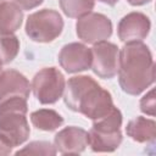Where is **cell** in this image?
I'll return each instance as SVG.
<instances>
[{"instance_id":"cell-4","label":"cell","mask_w":156,"mask_h":156,"mask_svg":"<svg viewBox=\"0 0 156 156\" xmlns=\"http://www.w3.org/2000/svg\"><path fill=\"white\" fill-rule=\"evenodd\" d=\"M122 113L117 107L105 117L93 121L88 132L89 145L94 152H112L122 143Z\"/></svg>"},{"instance_id":"cell-2","label":"cell","mask_w":156,"mask_h":156,"mask_svg":"<svg viewBox=\"0 0 156 156\" xmlns=\"http://www.w3.org/2000/svg\"><path fill=\"white\" fill-rule=\"evenodd\" d=\"M67 107L91 121L108 115L115 107L111 94L89 76H74L68 79L63 91Z\"/></svg>"},{"instance_id":"cell-9","label":"cell","mask_w":156,"mask_h":156,"mask_svg":"<svg viewBox=\"0 0 156 156\" xmlns=\"http://www.w3.org/2000/svg\"><path fill=\"white\" fill-rule=\"evenodd\" d=\"M58 62L67 73L87 71L91 66V49L82 43L66 44L58 54Z\"/></svg>"},{"instance_id":"cell-20","label":"cell","mask_w":156,"mask_h":156,"mask_svg":"<svg viewBox=\"0 0 156 156\" xmlns=\"http://www.w3.org/2000/svg\"><path fill=\"white\" fill-rule=\"evenodd\" d=\"M12 1L17 4L22 10H32L43 2V0H12Z\"/></svg>"},{"instance_id":"cell-21","label":"cell","mask_w":156,"mask_h":156,"mask_svg":"<svg viewBox=\"0 0 156 156\" xmlns=\"http://www.w3.org/2000/svg\"><path fill=\"white\" fill-rule=\"evenodd\" d=\"M13 146L0 134V156H5V155H10L12 152Z\"/></svg>"},{"instance_id":"cell-6","label":"cell","mask_w":156,"mask_h":156,"mask_svg":"<svg viewBox=\"0 0 156 156\" xmlns=\"http://www.w3.org/2000/svg\"><path fill=\"white\" fill-rule=\"evenodd\" d=\"M66 80L62 72L56 67H45L33 78L30 88L34 96L43 105H51L63 95Z\"/></svg>"},{"instance_id":"cell-24","label":"cell","mask_w":156,"mask_h":156,"mask_svg":"<svg viewBox=\"0 0 156 156\" xmlns=\"http://www.w3.org/2000/svg\"><path fill=\"white\" fill-rule=\"evenodd\" d=\"M1 66H2V65H0V73L2 72V68H1Z\"/></svg>"},{"instance_id":"cell-7","label":"cell","mask_w":156,"mask_h":156,"mask_svg":"<svg viewBox=\"0 0 156 156\" xmlns=\"http://www.w3.org/2000/svg\"><path fill=\"white\" fill-rule=\"evenodd\" d=\"M76 32L82 41L94 45L99 41L107 40L111 37L112 22L102 13L89 12L78 18Z\"/></svg>"},{"instance_id":"cell-1","label":"cell","mask_w":156,"mask_h":156,"mask_svg":"<svg viewBox=\"0 0 156 156\" xmlns=\"http://www.w3.org/2000/svg\"><path fill=\"white\" fill-rule=\"evenodd\" d=\"M118 83L129 95H139L155 82V63L147 45L126 43L119 50Z\"/></svg>"},{"instance_id":"cell-8","label":"cell","mask_w":156,"mask_h":156,"mask_svg":"<svg viewBox=\"0 0 156 156\" xmlns=\"http://www.w3.org/2000/svg\"><path fill=\"white\" fill-rule=\"evenodd\" d=\"M119 48L107 40L99 41L91 48V66L93 72L104 79L113 78L118 72Z\"/></svg>"},{"instance_id":"cell-13","label":"cell","mask_w":156,"mask_h":156,"mask_svg":"<svg viewBox=\"0 0 156 156\" xmlns=\"http://www.w3.org/2000/svg\"><path fill=\"white\" fill-rule=\"evenodd\" d=\"M126 133L136 143H152L156 138V122L139 116L128 122Z\"/></svg>"},{"instance_id":"cell-12","label":"cell","mask_w":156,"mask_h":156,"mask_svg":"<svg viewBox=\"0 0 156 156\" xmlns=\"http://www.w3.org/2000/svg\"><path fill=\"white\" fill-rule=\"evenodd\" d=\"M30 93L29 80L16 69H6L0 73V104L12 98L28 99Z\"/></svg>"},{"instance_id":"cell-23","label":"cell","mask_w":156,"mask_h":156,"mask_svg":"<svg viewBox=\"0 0 156 156\" xmlns=\"http://www.w3.org/2000/svg\"><path fill=\"white\" fill-rule=\"evenodd\" d=\"M98 1H100L102 4H106V5H110V6H115L118 2V0H98Z\"/></svg>"},{"instance_id":"cell-17","label":"cell","mask_w":156,"mask_h":156,"mask_svg":"<svg viewBox=\"0 0 156 156\" xmlns=\"http://www.w3.org/2000/svg\"><path fill=\"white\" fill-rule=\"evenodd\" d=\"M60 7L67 17L79 18L94 9V0H58Z\"/></svg>"},{"instance_id":"cell-19","label":"cell","mask_w":156,"mask_h":156,"mask_svg":"<svg viewBox=\"0 0 156 156\" xmlns=\"http://www.w3.org/2000/svg\"><path fill=\"white\" fill-rule=\"evenodd\" d=\"M156 105H155V90L151 89L146 95H144L140 100V110L149 115V116H155L156 111Z\"/></svg>"},{"instance_id":"cell-25","label":"cell","mask_w":156,"mask_h":156,"mask_svg":"<svg viewBox=\"0 0 156 156\" xmlns=\"http://www.w3.org/2000/svg\"><path fill=\"white\" fill-rule=\"evenodd\" d=\"M2 1H4V0H0V2H2Z\"/></svg>"},{"instance_id":"cell-15","label":"cell","mask_w":156,"mask_h":156,"mask_svg":"<svg viewBox=\"0 0 156 156\" xmlns=\"http://www.w3.org/2000/svg\"><path fill=\"white\" fill-rule=\"evenodd\" d=\"M32 124L40 130L52 132L63 124V117L51 108H40L30 113Z\"/></svg>"},{"instance_id":"cell-5","label":"cell","mask_w":156,"mask_h":156,"mask_svg":"<svg viewBox=\"0 0 156 156\" xmlns=\"http://www.w3.org/2000/svg\"><path fill=\"white\" fill-rule=\"evenodd\" d=\"M62 29L63 20L61 15L51 9L30 13L26 22V34L38 43H50L55 40Z\"/></svg>"},{"instance_id":"cell-11","label":"cell","mask_w":156,"mask_h":156,"mask_svg":"<svg viewBox=\"0 0 156 156\" xmlns=\"http://www.w3.org/2000/svg\"><path fill=\"white\" fill-rule=\"evenodd\" d=\"M89 145L88 132L79 127H66L61 129L54 138L56 151L62 155H78Z\"/></svg>"},{"instance_id":"cell-22","label":"cell","mask_w":156,"mask_h":156,"mask_svg":"<svg viewBox=\"0 0 156 156\" xmlns=\"http://www.w3.org/2000/svg\"><path fill=\"white\" fill-rule=\"evenodd\" d=\"M132 6H141L145 4H149L151 0H127Z\"/></svg>"},{"instance_id":"cell-18","label":"cell","mask_w":156,"mask_h":156,"mask_svg":"<svg viewBox=\"0 0 156 156\" xmlns=\"http://www.w3.org/2000/svg\"><path fill=\"white\" fill-rule=\"evenodd\" d=\"M56 149L49 141H32L23 149L16 151V155H56Z\"/></svg>"},{"instance_id":"cell-3","label":"cell","mask_w":156,"mask_h":156,"mask_svg":"<svg viewBox=\"0 0 156 156\" xmlns=\"http://www.w3.org/2000/svg\"><path fill=\"white\" fill-rule=\"evenodd\" d=\"M27 112V99L21 96L0 104V134L13 147L22 145L30 134Z\"/></svg>"},{"instance_id":"cell-16","label":"cell","mask_w":156,"mask_h":156,"mask_svg":"<svg viewBox=\"0 0 156 156\" xmlns=\"http://www.w3.org/2000/svg\"><path fill=\"white\" fill-rule=\"evenodd\" d=\"M20 51L18 38L11 34L0 33V65H7L12 62Z\"/></svg>"},{"instance_id":"cell-14","label":"cell","mask_w":156,"mask_h":156,"mask_svg":"<svg viewBox=\"0 0 156 156\" xmlns=\"http://www.w3.org/2000/svg\"><path fill=\"white\" fill-rule=\"evenodd\" d=\"M23 21L22 9L13 1L0 2V33L11 34L20 29Z\"/></svg>"},{"instance_id":"cell-10","label":"cell","mask_w":156,"mask_h":156,"mask_svg":"<svg viewBox=\"0 0 156 156\" xmlns=\"http://www.w3.org/2000/svg\"><path fill=\"white\" fill-rule=\"evenodd\" d=\"M150 18L141 12H130L126 15L117 26V34L121 41H141L150 32Z\"/></svg>"}]
</instances>
